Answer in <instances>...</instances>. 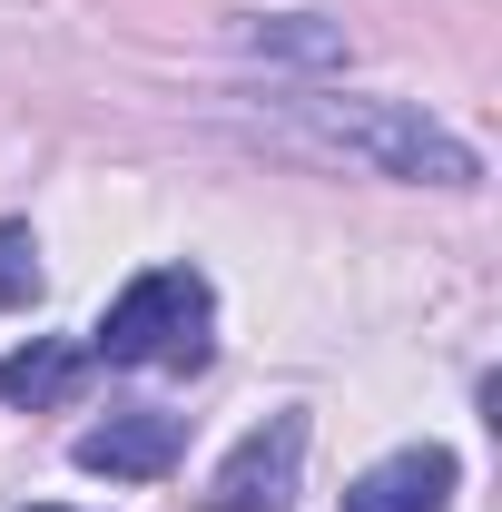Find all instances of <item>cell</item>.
Returning a JSON list of instances; mask_svg holds the SVG:
<instances>
[{"label": "cell", "instance_id": "cell-5", "mask_svg": "<svg viewBox=\"0 0 502 512\" xmlns=\"http://www.w3.org/2000/svg\"><path fill=\"white\" fill-rule=\"evenodd\" d=\"M453 483H463V463L443 444H404V453H384L375 473L345 483V512H443Z\"/></svg>", "mask_w": 502, "mask_h": 512}, {"label": "cell", "instance_id": "cell-7", "mask_svg": "<svg viewBox=\"0 0 502 512\" xmlns=\"http://www.w3.org/2000/svg\"><path fill=\"white\" fill-rule=\"evenodd\" d=\"M247 40L256 50H286V60H345V40H335L325 20H256Z\"/></svg>", "mask_w": 502, "mask_h": 512}, {"label": "cell", "instance_id": "cell-1", "mask_svg": "<svg viewBox=\"0 0 502 512\" xmlns=\"http://www.w3.org/2000/svg\"><path fill=\"white\" fill-rule=\"evenodd\" d=\"M266 128L306 158H335V168H365V178H404V188H473L483 158L453 138L443 119H424L414 99H345V89H296L276 99Z\"/></svg>", "mask_w": 502, "mask_h": 512}, {"label": "cell", "instance_id": "cell-2", "mask_svg": "<svg viewBox=\"0 0 502 512\" xmlns=\"http://www.w3.org/2000/svg\"><path fill=\"white\" fill-rule=\"evenodd\" d=\"M207 325H217V296L197 266H148L119 306L99 316V355L109 365H168V375H197L207 365Z\"/></svg>", "mask_w": 502, "mask_h": 512}, {"label": "cell", "instance_id": "cell-6", "mask_svg": "<svg viewBox=\"0 0 502 512\" xmlns=\"http://www.w3.org/2000/svg\"><path fill=\"white\" fill-rule=\"evenodd\" d=\"M89 375V345H69V335H30L20 355H0V404H69Z\"/></svg>", "mask_w": 502, "mask_h": 512}, {"label": "cell", "instance_id": "cell-4", "mask_svg": "<svg viewBox=\"0 0 502 512\" xmlns=\"http://www.w3.org/2000/svg\"><path fill=\"white\" fill-rule=\"evenodd\" d=\"M178 444H188L178 414H109V424H89V434L69 444V463H79V473H109V483H158V473L178 463Z\"/></svg>", "mask_w": 502, "mask_h": 512}, {"label": "cell", "instance_id": "cell-9", "mask_svg": "<svg viewBox=\"0 0 502 512\" xmlns=\"http://www.w3.org/2000/svg\"><path fill=\"white\" fill-rule=\"evenodd\" d=\"M40 512H60V503H40Z\"/></svg>", "mask_w": 502, "mask_h": 512}, {"label": "cell", "instance_id": "cell-3", "mask_svg": "<svg viewBox=\"0 0 502 512\" xmlns=\"http://www.w3.org/2000/svg\"><path fill=\"white\" fill-rule=\"evenodd\" d=\"M296 463H306V414H266L247 444L217 463L207 503L217 512H286L296 503Z\"/></svg>", "mask_w": 502, "mask_h": 512}, {"label": "cell", "instance_id": "cell-8", "mask_svg": "<svg viewBox=\"0 0 502 512\" xmlns=\"http://www.w3.org/2000/svg\"><path fill=\"white\" fill-rule=\"evenodd\" d=\"M30 296H40V247H30V227H0V316Z\"/></svg>", "mask_w": 502, "mask_h": 512}]
</instances>
